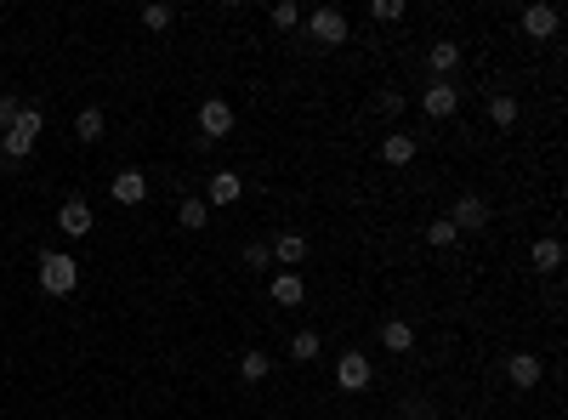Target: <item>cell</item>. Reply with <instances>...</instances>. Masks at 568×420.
<instances>
[{"label":"cell","instance_id":"6da1fadb","mask_svg":"<svg viewBox=\"0 0 568 420\" xmlns=\"http://www.w3.org/2000/svg\"><path fill=\"white\" fill-rule=\"evenodd\" d=\"M35 268H40V290L45 295H74L80 290V261H74L69 251H45Z\"/></svg>","mask_w":568,"mask_h":420},{"label":"cell","instance_id":"7a4b0ae2","mask_svg":"<svg viewBox=\"0 0 568 420\" xmlns=\"http://www.w3.org/2000/svg\"><path fill=\"white\" fill-rule=\"evenodd\" d=\"M40 131H45V114H40V108H23V114L12 119V131L0 136V153H6L12 165L29 160V153H35V143H40Z\"/></svg>","mask_w":568,"mask_h":420},{"label":"cell","instance_id":"3957f363","mask_svg":"<svg viewBox=\"0 0 568 420\" xmlns=\"http://www.w3.org/2000/svg\"><path fill=\"white\" fill-rule=\"evenodd\" d=\"M347 35H352V23L342 6H318L307 18V40H318V45H347Z\"/></svg>","mask_w":568,"mask_h":420},{"label":"cell","instance_id":"277c9868","mask_svg":"<svg viewBox=\"0 0 568 420\" xmlns=\"http://www.w3.org/2000/svg\"><path fill=\"white\" fill-rule=\"evenodd\" d=\"M449 222H455V233H483V227H489V199L460 194L455 210H449Z\"/></svg>","mask_w":568,"mask_h":420},{"label":"cell","instance_id":"5b68a950","mask_svg":"<svg viewBox=\"0 0 568 420\" xmlns=\"http://www.w3.org/2000/svg\"><path fill=\"white\" fill-rule=\"evenodd\" d=\"M370 381H375V369H370V358H364V352H347L342 364H335V386H342V392H364Z\"/></svg>","mask_w":568,"mask_h":420},{"label":"cell","instance_id":"8992f818","mask_svg":"<svg viewBox=\"0 0 568 420\" xmlns=\"http://www.w3.org/2000/svg\"><path fill=\"white\" fill-rule=\"evenodd\" d=\"M455 108H460L455 80H432V86H426V97H421V114H426V119H449Z\"/></svg>","mask_w":568,"mask_h":420},{"label":"cell","instance_id":"52a82bcc","mask_svg":"<svg viewBox=\"0 0 568 420\" xmlns=\"http://www.w3.org/2000/svg\"><path fill=\"white\" fill-rule=\"evenodd\" d=\"M244 194V177H239V170H217V177H210L205 182V205L210 210H222V205H234V199Z\"/></svg>","mask_w":568,"mask_h":420},{"label":"cell","instance_id":"ba28073f","mask_svg":"<svg viewBox=\"0 0 568 420\" xmlns=\"http://www.w3.org/2000/svg\"><path fill=\"white\" fill-rule=\"evenodd\" d=\"M557 6H546V0H534V6H523V35L529 40H551V35H557Z\"/></svg>","mask_w":568,"mask_h":420},{"label":"cell","instance_id":"9c48e42d","mask_svg":"<svg viewBox=\"0 0 568 420\" xmlns=\"http://www.w3.org/2000/svg\"><path fill=\"white\" fill-rule=\"evenodd\" d=\"M199 131H205V136H227V131H234V108H227L222 97H205V103H199Z\"/></svg>","mask_w":568,"mask_h":420},{"label":"cell","instance_id":"30bf717a","mask_svg":"<svg viewBox=\"0 0 568 420\" xmlns=\"http://www.w3.org/2000/svg\"><path fill=\"white\" fill-rule=\"evenodd\" d=\"M109 199H114V205H143V199H148V177H143V170H119V177L109 182Z\"/></svg>","mask_w":568,"mask_h":420},{"label":"cell","instance_id":"8fae6325","mask_svg":"<svg viewBox=\"0 0 568 420\" xmlns=\"http://www.w3.org/2000/svg\"><path fill=\"white\" fill-rule=\"evenodd\" d=\"M506 375H512V386H523V392H529V386H540L546 364L534 352H512V358H506Z\"/></svg>","mask_w":568,"mask_h":420},{"label":"cell","instance_id":"7c38bea8","mask_svg":"<svg viewBox=\"0 0 568 420\" xmlns=\"http://www.w3.org/2000/svg\"><path fill=\"white\" fill-rule=\"evenodd\" d=\"M57 227H63L69 239H86V233H91V205H86V199H63V210H57Z\"/></svg>","mask_w":568,"mask_h":420},{"label":"cell","instance_id":"4fadbf2b","mask_svg":"<svg viewBox=\"0 0 568 420\" xmlns=\"http://www.w3.org/2000/svg\"><path fill=\"white\" fill-rule=\"evenodd\" d=\"M381 347H387L392 358H404L409 347H416V324H409V318H387V324H381Z\"/></svg>","mask_w":568,"mask_h":420},{"label":"cell","instance_id":"5bb4252c","mask_svg":"<svg viewBox=\"0 0 568 420\" xmlns=\"http://www.w3.org/2000/svg\"><path fill=\"white\" fill-rule=\"evenodd\" d=\"M426 69H432L438 80H449V74L460 69V45H455V40H438L432 52H426Z\"/></svg>","mask_w":568,"mask_h":420},{"label":"cell","instance_id":"9a60e30c","mask_svg":"<svg viewBox=\"0 0 568 420\" xmlns=\"http://www.w3.org/2000/svg\"><path fill=\"white\" fill-rule=\"evenodd\" d=\"M273 301H279V307H301L307 301V278L301 273H279V278H273Z\"/></svg>","mask_w":568,"mask_h":420},{"label":"cell","instance_id":"2e32d148","mask_svg":"<svg viewBox=\"0 0 568 420\" xmlns=\"http://www.w3.org/2000/svg\"><path fill=\"white\" fill-rule=\"evenodd\" d=\"M381 160H387V165H409V160H416V136H409V131L381 136Z\"/></svg>","mask_w":568,"mask_h":420},{"label":"cell","instance_id":"e0dca14e","mask_svg":"<svg viewBox=\"0 0 568 420\" xmlns=\"http://www.w3.org/2000/svg\"><path fill=\"white\" fill-rule=\"evenodd\" d=\"M177 227H182V233L210 227V205H205V199H182V205H177Z\"/></svg>","mask_w":568,"mask_h":420},{"label":"cell","instance_id":"ac0fdd59","mask_svg":"<svg viewBox=\"0 0 568 420\" xmlns=\"http://www.w3.org/2000/svg\"><path fill=\"white\" fill-rule=\"evenodd\" d=\"M489 119H495L500 131L517 126V97H512V91H489Z\"/></svg>","mask_w":568,"mask_h":420},{"label":"cell","instance_id":"d6986e66","mask_svg":"<svg viewBox=\"0 0 568 420\" xmlns=\"http://www.w3.org/2000/svg\"><path fill=\"white\" fill-rule=\"evenodd\" d=\"M529 261H534L540 273H557V268H563V239H534Z\"/></svg>","mask_w":568,"mask_h":420},{"label":"cell","instance_id":"ffe728a7","mask_svg":"<svg viewBox=\"0 0 568 420\" xmlns=\"http://www.w3.org/2000/svg\"><path fill=\"white\" fill-rule=\"evenodd\" d=\"M273 261H284V268H301V261H307V239H301V233H284V239L273 244Z\"/></svg>","mask_w":568,"mask_h":420},{"label":"cell","instance_id":"44dd1931","mask_svg":"<svg viewBox=\"0 0 568 420\" xmlns=\"http://www.w3.org/2000/svg\"><path fill=\"white\" fill-rule=\"evenodd\" d=\"M318 352H325V341H318V330H296V335H290V358H296V364H313Z\"/></svg>","mask_w":568,"mask_h":420},{"label":"cell","instance_id":"7402d4cb","mask_svg":"<svg viewBox=\"0 0 568 420\" xmlns=\"http://www.w3.org/2000/svg\"><path fill=\"white\" fill-rule=\"evenodd\" d=\"M74 136L80 143H103V108H80L74 114Z\"/></svg>","mask_w":568,"mask_h":420},{"label":"cell","instance_id":"603a6c76","mask_svg":"<svg viewBox=\"0 0 568 420\" xmlns=\"http://www.w3.org/2000/svg\"><path fill=\"white\" fill-rule=\"evenodd\" d=\"M268 369H273V364H268V352H244V358H239V381H251V386H256V381H268Z\"/></svg>","mask_w":568,"mask_h":420},{"label":"cell","instance_id":"cb8c5ba5","mask_svg":"<svg viewBox=\"0 0 568 420\" xmlns=\"http://www.w3.org/2000/svg\"><path fill=\"white\" fill-rule=\"evenodd\" d=\"M455 239H460V233H455V222H449V216H438V222L426 227V244H432V251H449Z\"/></svg>","mask_w":568,"mask_h":420},{"label":"cell","instance_id":"d4e9b609","mask_svg":"<svg viewBox=\"0 0 568 420\" xmlns=\"http://www.w3.org/2000/svg\"><path fill=\"white\" fill-rule=\"evenodd\" d=\"M143 23L153 29V35H160V29H171V23H177V12L165 6V0H153V6H143Z\"/></svg>","mask_w":568,"mask_h":420},{"label":"cell","instance_id":"484cf974","mask_svg":"<svg viewBox=\"0 0 568 420\" xmlns=\"http://www.w3.org/2000/svg\"><path fill=\"white\" fill-rule=\"evenodd\" d=\"M370 18H375V23H398V18H404V0H375Z\"/></svg>","mask_w":568,"mask_h":420},{"label":"cell","instance_id":"4316f807","mask_svg":"<svg viewBox=\"0 0 568 420\" xmlns=\"http://www.w3.org/2000/svg\"><path fill=\"white\" fill-rule=\"evenodd\" d=\"M273 23H279V29H296V23H301V6H296V0H279V6H273Z\"/></svg>","mask_w":568,"mask_h":420},{"label":"cell","instance_id":"83f0119b","mask_svg":"<svg viewBox=\"0 0 568 420\" xmlns=\"http://www.w3.org/2000/svg\"><path fill=\"white\" fill-rule=\"evenodd\" d=\"M273 261V244H244V268H268Z\"/></svg>","mask_w":568,"mask_h":420},{"label":"cell","instance_id":"f1b7e54d","mask_svg":"<svg viewBox=\"0 0 568 420\" xmlns=\"http://www.w3.org/2000/svg\"><path fill=\"white\" fill-rule=\"evenodd\" d=\"M18 114H23V103H18V97H0V136L12 131V119H18Z\"/></svg>","mask_w":568,"mask_h":420},{"label":"cell","instance_id":"f546056e","mask_svg":"<svg viewBox=\"0 0 568 420\" xmlns=\"http://www.w3.org/2000/svg\"><path fill=\"white\" fill-rule=\"evenodd\" d=\"M375 108H381V114H404V91H381Z\"/></svg>","mask_w":568,"mask_h":420},{"label":"cell","instance_id":"4dcf8cb0","mask_svg":"<svg viewBox=\"0 0 568 420\" xmlns=\"http://www.w3.org/2000/svg\"><path fill=\"white\" fill-rule=\"evenodd\" d=\"M0 324H6V313H0Z\"/></svg>","mask_w":568,"mask_h":420}]
</instances>
